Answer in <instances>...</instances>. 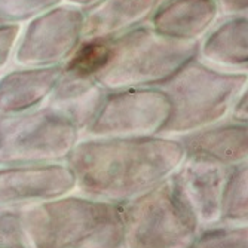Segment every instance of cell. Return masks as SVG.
Masks as SVG:
<instances>
[{
  "mask_svg": "<svg viewBox=\"0 0 248 248\" xmlns=\"http://www.w3.org/2000/svg\"><path fill=\"white\" fill-rule=\"evenodd\" d=\"M174 137L80 139L65 164L80 195L124 205L161 185L185 161Z\"/></svg>",
  "mask_w": 248,
  "mask_h": 248,
  "instance_id": "1",
  "label": "cell"
},
{
  "mask_svg": "<svg viewBox=\"0 0 248 248\" xmlns=\"http://www.w3.org/2000/svg\"><path fill=\"white\" fill-rule=\"evenodd\" d=\"M29 248H125L122 205L85 195L22 208Z\"/></svg>",
  "mask_w": 248,
  "mask_h": 248,
  "instance_id": "2",
  "label": "cell"
},
{
  "mask_svg": "<svg viewBox=\"0 0 248 248\" xmlns=\"http://www.w3.org/2000/svg\"><path fill=\"white\" fill-rule=\"evenodd\" d=\"M199 42H178L155 33L149 24L108 39V54L93 76L106 91L157 88L198 57Z\"/></svg>",
  "mask_w": 248,
  "mask_h": 248,
  "instance_id": "3",
  "label": "cell"
},
{
  "mask_svg": "<svg viewBox=\"0 0 248 248\" xmlns=\"http://www.w3.org/2000/svg\"><path fill=\"white\" fill-rule=\"evenodd\" d=\"M159 88L171 103L162 135L178 137L226 121L233 101L248 89V73L223 72L195 57Z\"/></svg>",
  "mask_w": 248,
  "mask_h": 248,
  "instance_id": "4",
  "label": "cell"
},
{
  "mask_svg": "<svg viewBox=\"0 0 248 248\" xmlns=\"http://www.w3.org/2000/svg\"><path fill=\"white\" fill-rule=\"evenodd\" d=\"M80 139L82 132L46 104L0 116V167L65 162Z\"/></svg>",
  "mask_w": 248,
  "mask_h": 248,
  "instance_id": "5",
  "label": "cell"
},
{
  "mask_svg": "<svg viewBox=\"0 0 248 248\" xmlns=\"http://www.w3.org/2000/svg\"><path fill=\"white\" fill-rule=\"evenodd\" d=\"M125 248H190L201 229L170 178L122 205Z\"/></svg>",
  "mask_w": 248,
  "mask_h": 248,
  "instance_id": "6",
  "label": "cell"
},
{
  "mask_svg": "<svg viewBox=\"0 0 248 248\" xmlns=\"http://www.w3.org/2000/svg\"><path fill=\"white\" fill-rule=\"evenodd\" d=\"M170 116V98L159 86L108 91L83 134L104 139L156 137L162 135Z\"/></svg>",
  "mask_w": 248,
  "mask_h": 248,
  "instance_id": "7",
  "label": "cell"
},
{
  "mask_svg": "<svg viewBox=\"0 0 248 248\" xmlns=\"http://www.w3.org/2000/svg\"><path fill=\"white\" fill-rule=\"evenodd\" d=\"M83 40V8L61 3L22 26L14 62L19 67L64 65Z\"/></svg>",
  "mask_w": 248,
  "mask_h": 248,
  "instance_id": "8",
  "label": "cell"
},
{
  "mask_svg": "<svg viewBox=\"0 0 248 248\" xmlns=\"http://www.w3.org/2000/svg\"><path fill=\"white\" fill-rule=\"evenodd\" d=\"M231 170L232 167L185 157L170 177L175 196L201 231L220 224L221 199Z\"/></svg>",
  "mask_w": 248,
  "mask_h": 248,
  "instance_id": "9",
  "label": "cell"
},
{
  "mask_svg": "<svg viewBox=\"0 0 248 248\" xmlns=\"http://www.w3.org/2000/svg\"><path fill=\"white\" fill-rule=\"evenodd\" d=\"M75 190L76 180L65 162L0 167V207L26 208Z\"/></svg>",
  "mask_w": 248,
  "mask_h": 248,
  "instance_id": "10",
  "label": "cell"
},
{
  "mask_svg": "<svg viewBox=\"0 0 248 248\" xmlns=\"http://www.w3.org/2000/svg\"><path fill=\"white\" fill-rule=\"evenodd\" d=\"M182 144L186 157L235 167L248 159V126L233 121L201 128L174 137Z\"/></svg>",
  "mask_w": 248,
  "mask_h": 248,
  "instance_id": "11",
  "label": "cell"
},
{
  "mask_svg": "<svg viewBox=\"0 0 248 248\" xmlns=\"http://www.w3.org/2000/svg\"><path fill=\"white\" fill-rule=\"evenodd\" d=\"M220 18L216 0H161L147 24L167 39L199 42Z\"/></svg>",
  "mask_w": 248,
  "mask_h": 248,
  "instance_id": "12",
  "label": "cell"
},
{
  "mask_svg": "<svg viewBox=\"0 0 248 248\" xmlns=\"http://www.w3.org/2000/svg\"><path fill=\"white\" fill-rule=\"evenodd\" d=\"M198 58L223 72L248 73V15L220 18L199 40Z\"/></svg>",
  "mask_w": 248,
  "mask_h": 248,
  "instance_id": "13",
  "label": "cell"
},
{
  "mask_svg": "<svg viewBox=\"0 0 248 248\" xmlns=\"http://www.w3.org/2000/svg\"><path fill=\"white\" fill-rule=\"evenodd\" d=\"M62 72L57 67H19L0 75V116L34 110L48 101Z\"/></svg>",
  "mask_w": 248,
  "mask_h": 248,
  "instance_id": "14",
  "label": "cell"
},
{
  "mask_svg": "<svg viewBox=\"0 0 248 248\" xmlns=\"http://www.w3.org/2000/svg\"><path fill=\"white\" fill-rule=\"evenodd\" d=\"M107 91L93 78L72 70L62 72L45 103L69 119L82 134L91 125Z\"/></svg>",
  "mask_w": 248,
  "mask_h": 248,
  "instance_id": "15",
  "label": "cell"
},
{
  "mask_svg": "<svg viewBox=\"0 0 248 248\" xmlns=\"http://www.w3.org/2000/svg\"><path fill=\"white\" fill-rule=\"evenodd\" d=\"M161 0H98L83 8V40L113 39L149 22Z\"/></svg>",
  "mask_w": 248,
  "mask_h": 248,
  "instance_id": "16",
  "label": "cell"
},
{
  "mask_svg": "<svg viewBox=\"0 0 248 248\" xmlns=\"http://www.w3.org/2000/svg\"><path fill=\"white\" fill-rule=\"evenodd\" d=\"M248 223V164L232 167L221 199L220 224L244 226Z\"/></svg>",
  "mask_w": 248,
  "mask_h": 248,
  "instance_id": "17",
  "label": "cell"
},
{
  "mask_svg": "<svg viewBox=\"0 0 248 248\" xmlns=\"http://www.w3.org/2000/svg\"><path fill=\"white\" fill-rule=\"evenodd\" d=\"M190 248H248V228L218 224L201 231Z\"/></svg>",
  "mask_w": 248,
  "mask_h": 248,
  "instance_id": "18",
  "label": "cell"
},
{
  "mask_svg": "<svg viewBox=\"0 0 248 248\" xmlns=\"http://www.w3.org/2000/svg\"><path fill=\"white\" fill-rule=\"evenodd\" d=\"M65 0H0V21L22 24Z\"/></svg>",
  "mask_w": 248,
  "mask_h": 248,
  "instance_id": "19",
  "label": "cell"
},
{
  "mask_svg": "<svg viewBox=\"0 0 248 248\" xmlns=\"http://www.w3.org/2000/svg\"><path fill=\"white\" fill-rule=\"evenodd\" d=\"M27 247L22 208L0 207V248Z\"/></svg>",
  "mask_w": 248,
  "mask_h": 248,
  "instance_id": "20",
  "label": "cell"
},
{
  "mask_svg": "<svg viewBox=\"0 0 248 248\" xmlns=\"http://www.w3.org/2000/svg\"><path fill=\"white\" fill-rule=\"evenodd\" d=\"M21 29L22 24L0 21V75L5 72L11 60H14V52Z\"/></svg>",
  "mask_w": 248,
  "mask_h": 248,
  "instance_id": "21",
  "label": "cell"
},
{
  "mask_svg": "<svg viewBox=\"0 0 248 248\" xmlns=\"http://www.w3.org/2000/svg\"><path fill=\"white\" fill-rule=\"evenodd\" d=\"M248 89L244 91L238 98L233 101L231 111H229V121L238 122V124H247L248 122Z\"/></svg>",
  "mask_w": 248,
  "mask_h": 248,
  "instance_id": "22",
  "label": "cell"
},
{
  "mask_svg": "<svg viewBox=\"0 0 248 248\" xmlns=\"http://www.w3.org/2000/svg\"><path fill=\"white\" fill-rule=\"evenodd\" d=\"M216 3L223 16L247 14L248 11V0H216Z\"/></svg>",
  "mask_w": 248,
  "mask_h": 248,
  "instance_id": "23",
  "label": "cell"
},
{
  "mask_svg": "<svg viewBox=\"0 0 248 248\" xmlns=\"http://www.w3.org/2000/svg\"><path fill=\"white\" fill-rule=\"evenodd\" d=\"M95 2H98V0H65V3H72V5H76V6H80V8L91 6Z\"/></svg>",
  "mask_w": 248,
  "mask_h": 248,
  "instance_id": "24",
  "label": "cell"
},
{
  "mask_svg": "<svg viewBox=\"0 0 248 248\" xmlns=\"http://www.w3.org/2000/svg\"><path fill=\"white\" fill-rule=\"evenodd\" d=\"M19 248H26V247H19Z\"/></svg>",
  "mask_w": 248,
  "mask_h": 248,
  "instance_id": "25",
  "label": "cell"
}]
</instances>
